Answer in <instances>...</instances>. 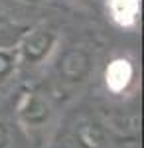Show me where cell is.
<instances>
[{
	"mask_svg": "<svg viewBox=\"0 0 144 148\" xmlns=\"http://www.w3.org/2000/svg\"><path fill=\"white\" fill-rule=\"evenodd\" d=\"M71 2H73V4H77V6H83V8H91L95 0H71Z\"/></svg>",
	"mask_w": 144,
	"mask_h": 148,
	"instance_id": "obj_9",
	"label": "cell"
},
{
	"mask_svg": "<svg viewBox=\"0 0 144 148\" xmlns=\"http://www.w3.org/2000/svg\"><path fill=\"white\" fill-rule=\"evenodd\" d=\"M16 2H22V4H40L42 0H16Z\"/></svg>",
	"mask_w": 144,
	"mask_h": 148,
	"instance_id": "obj_10",
	"label": "cell"
},
{
	"mask_svg": "<svg viewBox=\"0 0 144 148\" xmlns=\"http://www.w3.org/2000/svg\"><path fill=\"white\" fill-rule=\"evenodd\" d=\"M57 44V34L49 26H38L32 30H26L22 38L16 44L18 51V63L24 67H34L44 63L53 51Z\"/></svg>",
	"mask_w": 144,
	"mask_h": 148,
	"instance_id": "obj_3",
	"label": "cell"
},
{
	"mask_svg": "<svg viewBox=\"0 0 144 148\" xmlns=\"http://www.w3.org/2000/svg\"><path fill=\"white\" fill-rule=\"evenodd\" d=\"M53 148H109V130L93 114H79L69 121Z\"/></svg>",
	"mask_w": 144,
	"mask_h": 148,
	"instance_id": "obj_1",
	"label": "cell"
},
{
	"mask_svg": "<svg viewBox=\"0 0 144 148\" xmlns=\"http://www.w3.org/2000/svg\"><path fill=\"white\" fill-rule=\"evenodd\" d=\"M112 18L122 26H128L136 20L140 10V0H107Z\"/></svg>",
	"mask_w": 144,
	"mask_h": 148,
	"instance_id": "obj_5",
	"label": "cell"
},
{
	"mask_svg": "<svg viewBox=\"0 0 144 148\" xmlns=\"http://www.w3.org/2000/svg\"><path fill=\"white\" fill-rule=\"evenodd\" d=\"M28 28H20L0 14V47H14Z\"/></svg>",
	"mask_w": 144,
	"mask_h": 148,
	"instance_id": "obj_7",
	"label": "cell"
},
{
	"mask_svg": "<svg viewBox=\"0 0 144 148\" xmlns=\"http://www.w3.org/2000/svg\"><path fill=\"white\" fill-rule=\"evenodd\" d=\"M20 67L18 63V51L14 47H0V89L14 77L16 69Z\"/></svg>",
	"mask_w": 144,
	"mask_h": 148,
	"instance_id": "obj_6",
	"label": "cell"
},
{
	"mask_svg": "<svg viewBox=\"0 0 144 148\" xmlns=\"http://www.w3.org/2000/svg\"><path fill=\"white\" fill-rule=\"evenodd\" d=\"M53 114V105L49 95L40 89H30L22 93L20 101L16 105V121L26 132V136H36L40 132H44L45 126L49 125Z\"/></svg>",
	"mask_w": 144,
	"mask_h": 148,
	"instance_id": "obj_2",
	"label": "cell"
},
{
	"mask_svg": "<svg viewBox=\"0 0 144 148\" xmlns=\"http://www.w3.org/2000/svg\"><path fill=\"white\" fill-rule=\"evenodd\" d=\"M18 132L12 126L10 121H6L4 116H0V148H18Z\"/></svg>",
	"mask_w": 144,
	"mask_h": 148,
	"instance_id": "obj_8",
	"label": "cell"
},
{
	"mask_svg": "<svg viewBox=\"0 0 144 148\" xmlns=\"http://www.w3.org/2000/svg\"><path fill=\"white\" fill-rule=\"evenodd\" d=\"M93 71V56L85 47H69L56 61V75L59 85L77 87L89 79Z\"/></svg>",
	"mask_w": 144,
	"mask_h": 148,
	"instance_id": "obj_4",
	"label": "cell"
}]
</instances>
